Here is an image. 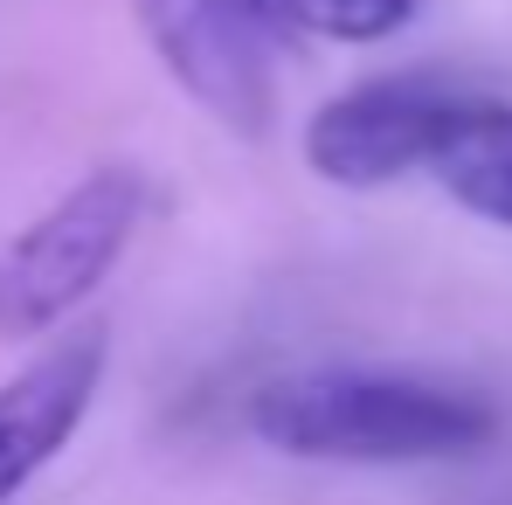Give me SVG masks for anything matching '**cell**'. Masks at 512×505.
<instances>
[{"mask_svg":"<svg viewBox=\"0 0 512 505\" xmlns=\"http://www.w3.org/2000/svg\"><path fill=\"white\" fill-rule=\"evenodd\" d=\"M263 450L305 464H436L499 436V409L457 381L388 367H298L250 395Z\"/></svg>","mask_w":512,"mask_h":505,"instance_id":"1","label":"cell"},{"mask_svg":"<svg viewBox=\"0 0 512 505\" xmlns=\"http://www.w3.org/2000/svg\"><path fill=\"white\" fill-rule=\"evenodd\" d=\"M139 215H146V173L90 167L35 222H21L0 243V339L56 333L111 277V263L125 256Z\"/></svg>","mask_w":512,"mask_h":505,"instance_id":"2","label":"cell"},{"mask_svg":"<svg viewBox=\"0 0 512 505\" xmlns=\"http://www.w3.org/2000/svg\"><path fill=\"white\" fill-rule=\"evenodd\" d=\"M485 104V90L450 84L443 70H402L326 97L305 125V167L333 187H388L402 173H429L450 132Z\"/></svg>","mask_w":512,"mask_h":505,"instance_id":"3","label":"cell"},{"mask_svg":"<svg viewBox=\"0 0 512 505\" xmlns=\"http://www.w3.org/2000/svg\"><path fill=\"white\" fill-rule=\"evenodd\" d=\"M139 21L167 63V77L208 118L229 132H263L270 125V42L277 28L256 14V0H139Z\"/></svg>","mask_w":512,"mask_h":505,"instance_id":"4","label":"cell"},{"mask_svg":"<svg viewBox=\"0 0 512 505\" xmlns=\"http://www.w3.org/2000/svg\"><path fill=\"white\" fill-rule=\"evenodd\" d=\"M104 360H111V333L90 319L0 381V505L35 471H49L63 443L84 429L90 402L104 388Z\"/></svg>","mask_w":512,"mask_h":505,"instance_id":"5","label":"cell"},{"mask_svg":"<svg viewBox=\"0 0 512 505\" xmlns=\"http://www.w3.org/2000/svg\"><path fill=\"white\" fill-rule=\"evenodd\" d=\"M429 180H436L457 208H471V215L512 229V104L485 97V104L450 132V146L436 153Z\"/></svg>","mask_w":512,"mask_h":505,"instance_id":"6","label":"cell"},{"mask_svg":"<svg viewBox=\"0 0 512 505\" xmlns=\"http://www.w3.org/2000/svg\"><path fill=\"white\" fill-rule=\"evenodd\" d=\"M423 0H256V14L277 35H319V42H388L416 21Z\"/></svg>","mask_w":512,"mask_h":505,"instance_id":"7","label":"cell"}]
</instances>
